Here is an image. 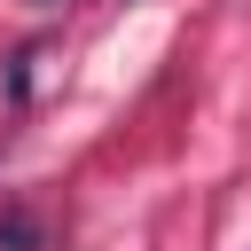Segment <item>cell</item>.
Returning <instances> with one entry per match:
<instances>
[{
	"instance_id": "cell-2",
	"label": "cell",
	"mask_w": 251,
	"mask_h": 251,
	"mask_svg": "<svg viewBox=\"0 0 251 251\" xmlns=\"http://www.w3.org/2000/svg\"><path fill=\"white\" fill-rule=\"evenodd\" d=\"M39 8H63V0H39Z\"/></svg>"
},
{
	"instance_id": "cell-1",
	"label": "cell",
	"mask_w": 251,
	"mask_h": 251,
	"mask_svg": "<svg viewBox=\"0 0 251 251\" xmlns=\"http://www.w3.org/2000/svg\"><path fill=\"white\" fill-rule=\"evenodd\" d=\"M39 243H47L39 220H31L24 204H8V212H0V251H39Z\"/></svg>"
}]
</instances>
